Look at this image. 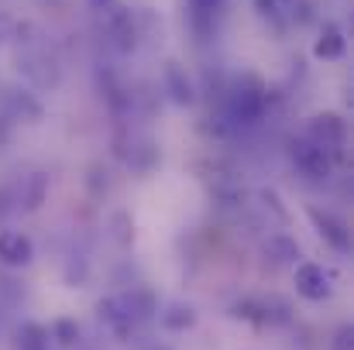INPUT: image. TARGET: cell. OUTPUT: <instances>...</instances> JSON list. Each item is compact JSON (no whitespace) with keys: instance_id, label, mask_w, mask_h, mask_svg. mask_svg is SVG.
Wrapping results in <instances>:
<instances>
[{"instance_id":"obj_11","label":"cell","mask_w":354,"mask_h":350,"mask_svg":"<svg viewBox=\"0 0 354 350\" xmlns=\"http://www.w3.org/2000/svg\"><path fill=\"white\" fill-rule=\"evenodd\" d=\"M268 247L275 251V261H296V257H299V244L289 240V237H275Z\"/></svg>"},{"instance_id":"obj_14","label":"cell","mask_w":354,"mask_h":350,"mask_svg":"<svg viewBox=\"0 0 354 350\" xmlns=\"http://www.w3.org/2000/svg\"><path fill=\"white\" fill-rule=\"evenodd\" d=\"M55 337H59V344H73L76 340V323H69V320L55 323Z\"/></svg>"},{"instance_id":"obj_2","label":"cell","mask_w":354,"mask_h":350,"mask_svg":"<svg viewBox=\"0 0 354 350\" xmlns=\"http://www.w3.org/2000/svg\"><path fill=\"white\" fill-rule=\"evenodd\" d=\"M310 141L320 148V151H327L330 155V162L334 158H341V148H344V141H348V127H344V120L334 114H324L313 120V127H310Z\"/></svg>"},{"instance_id":"obj_5","label":"cell","mask_w":354,"mask_h":350,"mask_svg":"<svg viewBox=\"0 0 354 350\" xmlns=\"http://www.w3.org/2000/svg\"><path fill=\"white\" fill-rule=\"evenodd\" d=\"M31 254H35V247H31V240L21 231L0 233V261H3V264H28Z\"/></svg>"},{"instance_id":"obj_16","label":"cell","mask_w":354,"mask_h":350,"mask_svg":"<svg viewBox=\"0 0 354 350\" xmlns=\"http://www.w3.org/2000/svg\"><path fill=\"white\" fill-rule=\"evenodd\" d=\"M334 350H354L351 347V330L344 327V330H337V337H334Z\"/></svg>"},{"instance_id":"obj_17","label":"cell","mask_w":354,"mask_h":350,"mask_svg":"<svg viewBox=\"0 0 354 350\" xmlns=\"http://www.w3.org/2000/svg\"><path fill=\"white\" fill-rule=\"evenodd\" d=\"M90 3H93V7H97V10H107V7H114V3H118V0H90Z\"/></svg>"},{"instance_id":"obj_13","label":"cell","mask_w":354,"mask_h":350,"mask_svg":"<svg viewBox=\"0 0 354 350\" xmlns=\"http://www.w3.org/2000/svg\"><path fill=\"white\" fill-rule=\"evenodd\" d=\"M251 3H254V10H258L261 17L279 21V0H251Z\"/></svg>"},{"instance_id":"obj_8","label":"cell","mask_w":354,"mask_h":350,"mask_svg":"<svg viewBox=\"0 0 354 350\" xmlns=\"http://www.w3.org/2000/svg\"><path fill=\"white\" fill-rule=\"evenodd\" d=\"M313 220H317V227H320V233L337 247V251H344L351 240H348V231H344V224L341 220H334L330 213H320V210H313Z\"/></svg>"},{"instance_id":"obj_10","label":"cell","mask_w":354,"mask_h":350,"mask_svg":"<svg viewBox=\"0 0 354 350\" xmlns=\"http://www.w3.org/2000/svg\"><path fill=\"white\" fill-rule=\"evenodd\" d=\"M17 350H48V333L38 323H28L17 337Z\"/></svg>"},{"instance_id":"obj_1","label":"cell","mask_w":354,"mask_h":350,"mask_svg":"<svg viewBox=\"0 0 354 350\" xmlns=\"http://www.w3.org/2000/svg\"><path fill=\"white\" fill-rule=\"evenodd\" d=\"M97 313H100V323H104L114 337H120V340H127V337L134 333L138 320L145 316V313L138 309L134 295H111V299H104V302L97 306Z\"/></svg>"},{"instance_id":"obj_18","label":"cell","mask_w":354,"mask_h":350,"mask_svg":"<svg viewBox=\"0 0 354 350\" xmlns=\"http://www.w3.org/2000/svg\"><path fill=\"white\" fill-rule=\"evenodd\" d=\"M289 3H296V0H289Z\"/></svg>"},{"instance_id":"obj_9","label":"cell","mask_w":354,"mask_h":350,"mask_svg":"<svg viewBox=\"0 0 354 350\" xmlns=\"http://www.w3.org/2000/svg\"><path fill=\"white\" fill-rule=\"evenodd\" d=\"M162 323H165L169 330H189V327L196 323V313H193L189 306H169V309L162 313Z\"/></svg>"},{"instance_id":"obj_12","label":"cell","mask_w":354,"mask_h":350,"mask_svg":"<svg viewBox=\"0 0 354 350\" xmlns=\"http://www.w3.org/2000/svg\"><path fill=\"white\" fill-rule=\"evenodd\" d=\"M28 182H31V189L24 196V210H38L41 200H45V175H31Z\"/></svg>"},{"instance_id":"obj_7","label":"cell","mask_w":354,"mask_h":350,"mask_svg":"<svg viewBox=\"0 0 354 350\" xmlns=\"http://www.w3.org/2000/svg\"><path fill=\"white\" fill-rule=\"evenodd\" d=\"M165 83H169V93H172L176 104H189V100H193V83L186 79V72H183L176 62L165 66Z\"/></svg>"},{"instance_id":"obj_6","label":"cell","mask_w":354,"mask_h":350,"mask_svg":"<svg viewBox=\"0 0 354 350\" xmlns=\"http://www.w3.org/2000/svg\"><path fill=\"white\" fill-rule=\"evenodd\" d=\"M344 45H348V41H344V31L327 21V24L320 28V38H317V45H313V55H317V59H341V55H344Z\"/></svg>"},{"instance_id":"obj_15","label":"cell","mask_w":354,"mask_h":350,"mask_svg":"<svg viewBox=\"0 0 354 350\" xmlns=\"http://www.w3.org/2000/svg\"><path fill=\"white\" fill-rule=\"evenodd\" d=\"M193 10H203V14H217L224 7V0H189Z\"/></svg>"},{"instance_id":"obj_4","label":"cell","mask_w":354,"mask_h":350,"mask_svg":"<svg viewBox=\"0 0 354 350\" xmlns=\"http://www.w3.org/2000/svg\"><path fill=\"white\" fill-rule=\"evenodd\" d=\"M330 278L334 275L320 264H299L296 268V292L310 302H320V299L330 295Z\"/></svg>"},{"instance_id":"obj_3","label":"cell","mask_w":354,"mask_h":350,"mask_svg":"<svg viewBox=\"0 0 354 350\" xmlns=\"http://www.w3.org/2000/svg\"><path fill=\"white\" fill-rule=\"evenodd\" d=\"M289 155H292L296 168H299L303 175H310V179H327V175H330V168H334L330 155H327V151H320L310 137H306V141H292Z\"/></svg>"}]
</instances>
